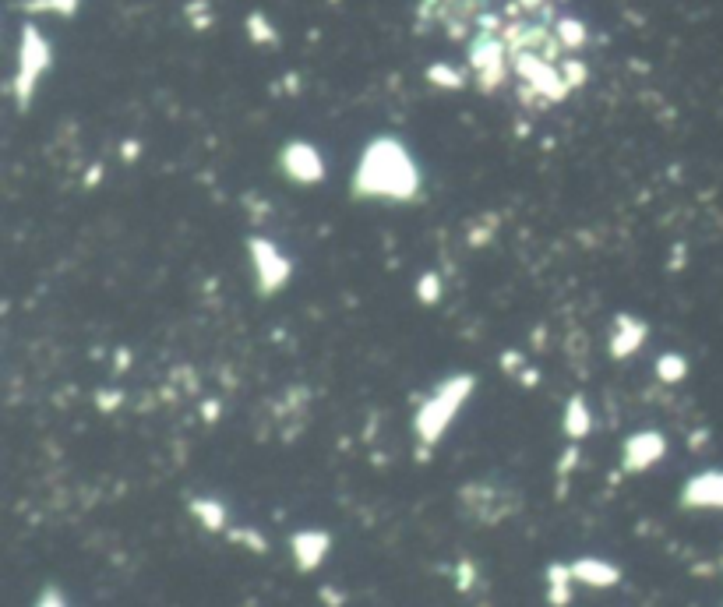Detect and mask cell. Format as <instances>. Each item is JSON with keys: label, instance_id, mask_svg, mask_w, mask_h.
Wrapping results in <instances>:
<instances>
[{"label": "cell", "instance_id": "obj_1", "mask_svg": "<svg viewBox=\"0 0 723 607\" xmlns=\"http://www.w3.org/2000/svg\"><path fill=\"white\" fill-rule=\"evenodd\" d=\"M353 191L374 202H413L420 195V170L410 149L392 135L374 138L353 173Z\"/></svg>", "mask_w": 723, "mask_h": 607}, {"label": "cell", "instance_id": "obj_2", "mask_svg": "<svg viewBox=\"0 0 723 607\" xmlns=\"http://www.w3.org/2000/svg\"><path fill=\"white\" fill-rule=\"evenodd\" d=\"M470 392H473V375H455V378H448V382H441L438 389H434V396L417 410L413 431H417V445H420L424 456L441 442V435L448 431V424L455 420V413L463 410V403L470 399Z\"/></svg>", "mask_w": 723, "mask_h": 607}, {"label": "cell", "instance_id": "obj_3", "mask_svg": "<svg viewBox=\"0 0 723 607\" xmlns=\"http://www.w3.org/2000/svg\"><path fill=\"white\" fill-rule=\"evenodd\" d=\"M466 60H470V78L487 96L501 92L512 78V53H508V43L498 29L473 32L470 46H466Z\"/></svg>", "mask_w": 723, "mask_h": 607}, {"label": "cell", "instance_id": "obj_4", "mask_svg": "<svg viewBox=\"0 0 723 607\" xmlns=\"http://www.w3.org/2000/svg\"><path fill=\"white\" fill-rule=\"evenodd\" d=\"M494 0H420L417 22L420 29H441L448 32V39H466L477 32V22L491 11Z\"/></svg>", "mask_w": 723, "mask_h": 607}, {"label": "cell", "instance_id": "obj_5", "mask_svg": "<svg viewBox=\"0 0 723 607\" xmlns=\"http://www.w3.org/2000/svg\"><path fill=\"white\" fill-rule=\"evenodd\" d=\"M50 68V43L43 39V32L36 25H25L22 29V43H18V68H15V82L11 92L18 99V110H29L32 92H36L39 78Z\"/></svg>", "mask_w": 723, "mask_h": 607}, {"label": "cell", "instance_id": "obj_6", "mask_svg": "<svg viewBox=\"0 0 723 607\" xmlns=\"http://www.w3.org/2000/svg\"><path fill=\"white\" fill-rule=\"evenodd\" d=\"M459 502H463V509L484 526L501 523V519L515 512V502H508V491L494 488V484H466V488L459 491Z\"/></svg>", "mask_w": 723, "mask_h": 607}, {"label": "cell", "instance_id": "obj_7", "mask_svg": "<svg viewBox=\"0 0 723 607\" xmlns=\"http://www.w3.org/2000/svg\"><path fill=\"white\" fill-rule=\"evenodd\" d=\"M251 265H254V283H258V293H276L286 286V279H290V262H286V255L276 248V244H269V240L254 237L251 244Z\"/></svg>", "mask_w": 723, "mask_h": 607}, {"label": "cell", "instance_id": "obj_8", "mask_svg": "<svg viewBox=\"0 0 723 607\" xmlns=\"http://www.w3.org/2000/svg\"><path fill=\"white\" fill-rule=\"evenodd\" d=\"M279 170L293 180V184H321L325 180V159L311 142H290L279 152Z\"/></svg>", "mask_w": 723, "mask_h": 607}, {"label": "cell", "instance_id": "obj_9", "mask_svg": "<svg viewBox=\"0 0 723 607\" xmlns=\"http://www.w3.org/2000/svg\"><path fill=\"white\" fill-rule=\"evenodd\" d=\"M667 456V438L660 431H635L621 445V470L625 473H646Z\"/></svg>", "mask_w": 723, "mask_h": 607}, {"label": "cell", "instance_id": "obj_10", "mask_svg": "<svg viewBox=\"0 0 723 607\" xmlns=\"http://www.w3.org/2000/svg\"><path fill=\"white\" fill-rule=\"evenodd\" d=\"M681 509L699 512H723V470H702L685 480L678 495Z\"/></svg>", "mask_w": 723, "mask_h": 607}, {"label": "cell", "instance_id": "obj_11", "mask_svg": "<svg viewBox=\"0 0 723 607\" xmlns=\"http://www.w3.org/2000/svg\"><path fill=\"white\" fill-rule=\"evenodd\" d=\"M332 551V537L325 530H297L290 537V555L297 562L300 572H314L321 569V562L328 558Z\"/></svg>", "mask_w": 723, "mask_h": 607}, {"label": "cell", "instance_id": "obj_12", "mask_svg": "<svg viewBox=\"0 0 723 607\" xmlns=\"http://www.w3.org/2000/svg\"><path fill=\"white\" fill-rule=\"evenodd\" d=\"M572 576L579 586H593V590H611L621 583V569L611 565L607 558H575L572 562Z\"/></svg>", "mask_w": 723, "mask_h": 607}, {"label": "cell", "instance_id": "obj_13", "mask_svg": "<svg viewBox=\"0 0 723 607\" xmlns=\"http://www.w3.org/2000/svg\"><path fill=\"white\" fill-rule=\"evenodd\" d=\"M642 343H646V325L632 315H621L618 322H614V332H611V353L625 360V357H632Z\"/></svg>", "mask_w": 723, "mask_h": 607}, {"label": "cell", "instance_id": "obj_14", "mask_svg": "<svg viewBox=\"0 0 723 607\" xmlns=\"http://www.w3.org/2000/svg\"><path fill=\"white\" fill-rule=\"evenodd\" d=\"M547 604L551 607H568L572 604V593H575V576H572V565L565 562H554L547 565Z\"/></svg>", "mask_w": 723, "mask_h": 607}, {"label": "cell", "instance_id": "obj_15", "mask_svg": "<svg viewBox=\"0 0 723 607\" xmlns=\"http://www.w3.org/2000/svg\"><path fill=\"white\" fill-rule=\"evenodd\" d=\"M191 516L205 526L209 533H226L230 530V512L219 498H194L191 502Z\"/></svg>", "mask_w": 723, "mask_h": 607}, {"label": "cell", "instance_id": "obj_16", "mask_svg": "<svg viewBox=\"0 0 723 607\" xmlns=\"http://www.w3.org/2000/svg\"><path fill=\"white\" fill-rule=\"evenodd\" d=\"M554 29H558V39L568 53H582L589 46V29H586V22H579V18L561 15L558 22H554Z\"/></svg>", "mask_w": 723, "mask_h": 607}, {"label": "cell", "instance_id": "obj_17", "mask_svg": "<svg viewBox=\"0 0 723 607\" xmlns=\"http://www.w3.org/2000/svg\"><path fill=\"white\" fill-rule=\"evenodd\" d=\"M589 428H593V417H589V410H586V399L572 396L565 406V435L572 438V442H579V438L589 435Z\"/></svg>", "mask_w": 723, "mask_h": 607}, {"label": "cell", "instance_id": "obj_18", "mask_svg": "<svg viewBox=\"0 0 723 607\" xmlns=\"http://www.w3.org/2000/svg\"><path fill=\"white\" fill-rule=\"evenodd\" d=\"M427 82L438 85V89H463L466 71H459V68H452V64H445V60H438V64L427 68Z\"/></svg>", "mask_w": 723, "mask_h": 607}, {"label": "cell", "instance_id": "obj_19", "mask_svg": "<svg viewBox=\"0 0 723 607\" xmlns=\"http://www.w3.org/2000/svg\"><path fill=\"white\" fill-rule=\"evenodd\" d=\"M22 11L29 15H60V18H71L78 11V0H25Z\"/></svg>", "mask_w": 723, "mask_h": 607}, {"label": "cell", "instance_id": "obj_20", "mask_svg": "<svg viewBox=\"0 0 723 607\" xmlns=\"http://www.w3.org/2000/svg\"><path fill=\"white\" fill-rule=\"evenodd\" d=\"M656 375H660V382H667V385H678L681 378L688 375V364H685V357H678V353H667V357H660V360H656Z\"/></svg>", "mask_w": 723, "mask_h": 607}, {"label": "cell", "instance_id": "obj_21", "mask_svg": "<svg viewBox=\"0 0 723 607\" xmlns=\"http://www.w3.org/2000/svg\"><path fill=\"white\" fill-rule=\"evenodd\" d=\"M226 537H230L233 544H240V548L254 551V555H265V551H269V540L261 537L258 530H247V526H233V530H226Z\"/></svg>", "mask_w": 723, "mask_h": 607}, {"label": "cell", "instance_id": "obj_22", "mask_svg": "<svg viewBox=\"0 0 723 607\" xmlns=\"http://www.w3.org/2000/svg\"><path fill=\"white\" fill-rule=\"evenodd\" d=\"M247 36H251V43H258V46H272V43H276V29H272V22L261 15V11L247 15Z\"/></svg>", "mask_w": 723, "mask_h": 607}, {"label": "cell", "instance_id": "obj_23", "mask_svg": "<svg viewBox=\"0 0 723 607\" xmlns=\"http://www.w3.org/2000/svg\"><path fill=\"white\" fill-rule=\"evenodd\" d=\"M561 75H565V82H568V89H582L586 85V78H589V68H586V60L582 57H565L561 60Z\"/></svg>", "mask_w": 723, "mask_h": 607}, {"label": "cell", "instance_id": "obj_24", "mask_svg": "<svg viewBox=\"0 0 723 607\" xmlns=\"http://www.w3.org/2000/svg\"><path fill=\"white\" fill-rule=\"evenodd\" d=\"M473 583H477V569H473L470 558H463V562L455 565V590H459V593H470Z\"/></svg>", "mask_w": 723, "mask_h": 607}, {"label": "cell", "instance_id": "obj_25", "mask_svg": "<svg viewBox=\"0 0 723 607\" xmlns=\"http://www.w3.org/2000/svg\"><path fill=\"white\" fill-rule=\"evenodd\" d=\"M417 297L424 300V304H438L441 283H438V276H434V272H424V279L417 283Z\"/></svg>", "mask_w": 723, "mask_h": 607}, {"label": "cell", "instance_id": "obj_26", "mask_svg": "<svg viewBox=\"0 0 723 607\" xmlns=\"http://www.w3.org/2000/svg\"><path fill=\"white\" fill-rule=\"evenodd\" d=\"M32 607H68V597H64L57 586H43V593H39Z\"/></svg>", "mask_w": 723, "mask_h": 607}, {"label": "cell", "instance_id": "obj_27", "mask_svg": "<svg viewBox=\"0 0 723 607\" xmlns=\"http://www.w3.org/2000/svg\"><path fill=\"white\" fill-rule=\"evenodd\" d=\"M575 463H579V445H568V452L561 456V463H558V477H568V473L575 470Z\"/></svg>", "mask_w": 723, "mask_h": 607}, {"label": "cell", "instance_id": "obj_28", "mask_svg": "<svg viewBox=\"0 0 723 607\" xmlns=\"http://www.w3.org/2000/svg\"><path fill=\"white\" fill-rule=\"evenodd\" d=\"M321 600H325V607H343L346 604L343 593H336L332 586H321Z\"/></svg>", "mask_w": 723, "mask_h": 607}, {"label": "cell", "instance_id": "obj_29", "mask_svg": "<svg viewBox=\"0 0 723 607\" xmlns=\"http://www.w3.org/2000/svg\"><path fill=\"white\" fill-rule=\"evenodd\" d=\"M501 368H505V371H508V368H512V371H515V368H522V357H519V353H505V360H501Z\"/></svg>", "mask_w": 723, "mask_h": 607}, {"label": "cell", "instance_id": "obj_30", "mask_svg": "<svg viewBox=\"0 0 723 607\" xmlns=\"http://www.w3.org/2000/svg\"><path fill=\"white\" fill-rule=\"evenodd\" d=\"M720 569H723V558H720Z\"/></svg>", "mask_w": 723, "mask_h": 607}]
</instances>
